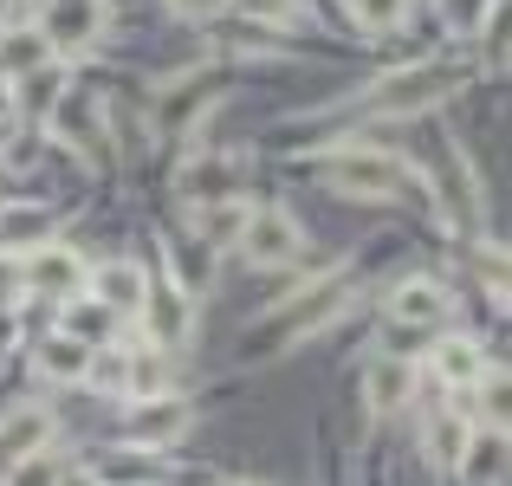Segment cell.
<instances>
[{"mask_svg":"<svg viewBox=\"0 0 512 486\" xmlns=\"http://www.w3.org/2000/svg\"><path fill=\"white\" fill-rule=\"evenodd\" d=\"M318 175H325V188H338L350 201H389V195H402V182H409L402 162L383 156V150H338V156L318 162Z\"/></svg>","mask_w":512,"mask_h":486,"instance_id":"6da1fadb","label":"cell"},{"mask_svg":"<svg viewBox=\"0 0 512 486\" xmlns=\"http://www.w3.org/2000/svg\"><path fill=\"white\" fill-rule=\"evenodd\" d=\"M454 85H461V72L441 65V59L409 65V72H396V78L376 85V111H383V117H415V111H428V104H441Z\"/></svg>","mask_w":512,"mask_h":486,"instance_id":"7a4b0ae2","label":"cell"},{"mask_svg":"<svg viewBox=\"0 0 512 486\" xmlns=\"http://www.w3.org/2000/svg\"><path fill=\"white\" fill-rule=\"evenodd\" d=\"M240 253H247L253 266L299 260V227H292V214L286 208H247V221H240Z\"/></svg>","mask_w":512,"mask_h":486,"instance_id":"3957f363","label":"cell"},{"mask_svg":"<svg viewBox=\"0 0 512 486\" xmlns=\"http://www.w3.org/2000/svg\"><path fill=\"white\" fill-rule=\"evenodd\" d=\"M98 33H104V0H52L39 20V39L52 52H85L98 46Z\"/></svg>","mask_w":512,"mask_h":486,"instance_id":"277c9868","label":"cell"},{"mask_svg":"<svg viewBox=\"0 0 512 486\" xmlns=\"http://www.w3.org/2000/svg\"><path fill=\"white\" fill-rule=\"evenodd\" d=\"M182 428H188V409L175 396H137L124 415L130 448H169V441H182Z\"/></svg>","mask_w":512,"mask_h":486,"instance_id":"5b68a950","label":"cell"},{"mask_svg":"<svg viewBox=\"0 0 512 486\" xmlns=\"http://www.w3.org/2000/svg\"><path fill=\"white\" fill-rule=\"evenodd\" d=\"M20 286L39 292V299H72L78 286H85V260H78L72 247H39L20 260Z\"/></svg>","mask_w":512,"mask_h":486,"instance_id":"8992f818","label":"cell"},{"mask_svg":"<svg viewBox=\"0 0 512 486\" xmlns=\"http://www.w3.org/2000/svg\"><path fill=\"white\" fill-rule=\"evenodd\" d=\"M441 318H448V292L435 279H402L389 292V324H402V331H435Z\"/></svg>","mask_w":512,"mask_h":486,"instance_id":"52a82bcc","label":"cell"},{"mask_svg":"<svg viewBox=\"0 0 512 486\" xmlns=\"http://www.w3.org/2000/svg\"><path fill=\"white\" fill-rule=\"evenodd\" d=\"M338 305H344V286H338V273H331V279H318V286H305L299 299L286 305V312H273V324H266V331H273V337H305L318 318L338 312Z\"/></svg>","mask_w":512,"mask_h":486,"instance_id":"ba28073f","label":"cell"},{"mask_svg":"<svg viewBox=\"0 0 512 486\" xmlns=\"http://www.w3.org/2000/svg\"><path fill=\"white\" fill-rule=\"evenodd\" d=\"M85 286H91V299H98L104 312H137L143 292H150V279H143L137 260H104L98 273H85Z\"/></svg>","mask_w":512,"mask_h":486,"instance_id":"9c48e42d","label":"cell"},{"mask_svg":"<svg viewBox=\"0 0 512 486\" xmlns=\"http://www.w3.org/2000/svg\"><path fill=\"white\" fill-rule=\"evenodd\" d=\"M240 188V156H195L182 169V195L195 201V208H208V201H227Z\"/></svg>","mask_w":512,"mask_h":486,"instance_id":"30bf717a","label":"cell"},{"mask_svg":"<svg viewBox=\"0 0 512 486\" xmlns=\"http://www.w3.org/2000/svg\"><path fill=\"white\" fill-rule=\"evenodd\" d=\"M52 441V409H39V402H26V409H7L0 415V454H39Z\"/></svg>","mask_w":512,"mask_h":486,"instance_id":"8fae6325","label":"cell"},{"mask_svg":"<svg viewBox=\"0 0 512 486\" xmlns=\"http://www.w3.org/2000/svg\"><path fill=\"white\" fill-rule=\"evenodd\" d=\"M39 376H52V383H85L91 376V344L85 337H46L39 344Z\"/></svg>","mask_w":512,"mask_h":486,"instance_id":"7c38bea8","label":"cell"},{"mask_svg":"<svg viewBox=\"0 0 512 486\" xmlns=\"http://www.w3.org/2000/svg\"><path fill=\"white\" fill-rule=\"evenodd\" d=\"M143 318H150V337L156 344H175V337L188 331V292H175V286H163V292H143V305H137Z\"/></svg>","mask_w":512,"mask_h":486,"instance_id":"4fadbf2b","label":"cell"},{"mask_svg":"<svg viewBox=\"0 0 512 486\" xmlns=\"http://www.w3.org/2000/svg\"><path fill=\"white\" fill-rule=\"evenodd\" d=\"M461 474H467V486H500V474H506V441H500V428H493V435H474L461 448Z\"/></svg>","mask_w":512,"mask_h":486,"instance_id":"5bb4252c","label":"cell"},{"mask_svg":"<svg viewBox=\"0 0 512 486\" xmlns=\"http://www.w3.org/2000/svg\"><path fill=\"white\" fill-rule=\"evenodd\" d=\"M428 370H435L441 383H480V370H487V363H480V350L467 344V337H441L435 357H428Z\"/></svg>","mask_w":512,"mask_h":486,"instance_id":"9a60e30c","label":"cell"},{"mask_svg":"<svg viewBox=\"0 0 512 486\" xmlns=\"http://www.w3.org/2000/svg\"><path fill=\"white\" fill-rule=\"evenodd\" d=\"M409 389H415L409 363H376V370H370V402H376V409H402Z\"/></svg>","mask_w":512,"mask_h":486,"instance_id":"2e32d148","label":"cell"},{"mask_svg":"<svg viewBox=\"0 0 512 486\" xmlns=\"http://www.w3.org/2000/svg\"><path fill=\"white\" fill-rule=\"evenodd\" d=\"M52 59V46L39 33H7V46H0V72L20 78V72H39V65Z\"/></svg>","mask_w":512,"mask_h":486,"instance_id":"e0dca14e","label":"cell"},{"mask_svg":"<svg viewBox=\"0 0 512 486\" xmlns=\"http://www.w3.org/2000/svg\"><path fill=\"white\" fill-rule=\"evenodd\" d=\"M124 389H130V402L137 396H163V357H156V350L124 357Z\"/></svg>","mask_w":512,"mask_h":486,"instance_id":"ac0fdd59","label":"cell"},{"mask_svg":"<svg viewBox=\"0 0 512 486\" xmlns=\"http://www.w3.org/2000/svg\"><path fill=\"white\" fill-rule=\"evenodd\" d=\"M52 234V208H0V240H39Z\"/></svg>","mask_w":512,"mask_h":486,"instance_id":"d6986e66","label":"cell"},{"mask_svg":"<svg viewBox=\"0 0 512 486\" xmlns=\"http://www.w3.org/2000/svg\"><path fill=\"white\" fill-rule=\"evenodd\" d=\"M350 13H357L363 33H389V26H402L409 0H350Z\"/></svg>","mask_w":512,"mask_h":486,"instance_id":"ffe728a7","label":"cell"},{"mask_svg":"<svg viewBox=\"0 0 512 486\" xmlns=\"http://www.w3.org/2000/svg\"><path fill=\"white\" fill-rule=\"evenodd\" d=\"M428 441H435V461H461V448H467V428L448 415V422H435V428H428Z\"/></svg>","mask_w":512,"mask_h":486,"instance_id":"44dd1931","label":"cell"},{"mask_svg":"<svg viewBox=\"0 0 512 486\" xmlns=\"http://www.w3.org/2000/svg\"><path fill=\"white\" fill-rule=\"evenodd\" d=\"M52 480H59V467L39 461V454H20V467L7 474V486H52Z\"/></svg>","mask_w":512,"mask_h":486,"instance_id":"7402d4cb","label":"cell"},{"mask_svg":"<svg viewBox=\"0 0 512 486\" xmlns=\"http://www.w3.org/2000/svg\"><path fill=\"white\" fill-rule=\"evenodd\" d=\"M20 292H26V286H20V260H0V312H7Z\"/></svg>","mask_w":512,"mask_h":486,"instance_id":"603a6c76","label":"cell"},{"mask_svg":"<svg viewBox=\"0 0 512 486\" xmlns=\"http://www.w3.org/2000/svg\"><path fill=\"white\" fill-rule=\"evenodd\" d=\"M175 13H182V20H214V13H221V0H169Z\"/></svg>","mask_w":512,"mask_h":486,"instance_id":"cb8c5ba5","label":"cell"},{"mask_svg":"<svg viewBox=\"0 0 512 486\" xmlns=\"http://www.w3.org/2000/svg\"><path fill=\"white\" fill-rule=\"evenodd\" d=\"M52 486H104V480H98V474H85V467H78V474H59Z\"/></svg>","mask_w":512,"mask_h":486,"instance_id":"d4e9b609","label":"cell"},{"mask_svg":"<svg viewBox=\"0 0 512 486\" xmlns=\"http://www.w3.org/2000/svg\"><path fill=\"white\" fill-rule=\"evenodd\" d=\"M7 117H13V91L0 85V130H7Z\"/></svg>","mask_w":512,"mask_h":486,"instance_id":"484cf974","label":"cell"},{"mask_svg":"<svg viewBox=\"0 0 512 486\" xmlns=\"http://www.w3.org/2000/svg\"><path fill=\"white\" fill-rule=\"evenodd\" d=\"M240 486H247V480H240Z\"/></svg>","mask_w":512,"mask_h":486,"instance_id":"4316f807","label":"cell"}]
</instances>
